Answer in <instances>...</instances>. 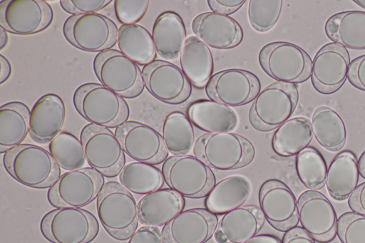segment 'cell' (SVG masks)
<instances>
[{"label":"cell","mask_w":365,"mask_h":243,"mask_svg":"<svg viewBox=\"0 0 365 243\" xmlns=\"http://www.w3.org/2000/svg\"><path fill=\"white\" fill-rule=\"evenodd\" d=\"M161 171L168 187L183 197H207L216 182L212 169L193 155L168 157Z\"/></svg>","instance_id":"6"},{"label":"cell","mask_w":365,"mask_h":243,"mask_svg":"<svg viewBox=\"0 0 365 243\" xmlns=\"http://www.w3.org/2000/svg\"><path fill=\"white\" fill-rule=\"evenodd\" d=\"M73 103L86 120L106 128H118L127 121L130 114L123 98L97 83H86L78 87Z\"/></svg>","instance_id":"4"},{"label":"cell","mask_w":365,"mask_h":243,"mask_svg":"<svg viewBox=\"0 0 365 243\" xmlns=\"http://www.w3.org/2000/svg\"><path fill=\"white\" fill-rule=\"evenodd\" d=\"M120 184L130 192L145 195L161 189L164 178L153 165L133 162L124 166L119 174Z\"/></svg>","instance_id":"36"},{"label":"cell","mask_w":365,"mask_h":243,"mask_svg":"<svg viewBox=\"0 0 365 243\" xmlns=\"http://www.w3.org/2000/svg\"><path fill=\"white\" fill-rule=\"evenodd\" d=\"M48 149L58 166L65 170L83 168L86 165L81 142L71 133L61 132L49 143Z\"/></svg>","instance_id":"38"},{"label":"cell","mask_w":365,"mask_h":243,"mask_svg":"<svg viewBox=\"0 0 365 243\" xmlns=\"http://www.w3.org/2000/svg\"><path fill=\"white\" fill-rule=\"evenodd\" d=\"M312 138L311 121L304 117H294L276 129L272 139V147L278 155L291 157L307 148Z\"/></svg>","instance_id":"32"},{"label":"cell","mask_w":365,"mask_h":243,"mask_svg":"<svg viewBox=\"0 0 365 243\" xmlns=\"http://www.w3.org/2000/svg\"><path fill=\"white\" fill-rule=\"evenodd\" d=\"M359 170L356 155L351 151L339 152L332 160L326 177L328 194L335 200L349 198L358 187Z\"/></svg>","instance_id":"30"},{"label":"cell","mask_w":365,"mask_h":243,"mask_svg":"<svg viewBox=\"0 0 365 243\" xmlns=\"http://www.w3.org/2000/svg\"><path fill=\"white\" fill-rule=\"evenodd\" d=\"M259 203L264 219L276 230L286 232L299 223L297 200L282 181L264 182L259 191Z\"/></svg>","instance_id":"18"},{"label":"cell","mask_w":365,"mask_h":243,"mask_svg":"<svg viewBox=\"0 0 365 243\" xmlns=\"http://www.w3.org/2000/svg\"><path fill=\"white\" fill-rule=\"evenodd\" d=\"M128 243H163L161 232L158 227L144 225L135 231Z\"/></svg>","instance_id":"44"},{"label":"cell","mask_w":365,"mask_h":243,"mask_svg":"<svg viewBox=\"0 0 365 243\" xmlns=\"http://www.w3.org/2000/svg\"><path fill=\"white\" fill-rule=\"evenodd\" d=\"M104 185V177L92 167L67 171L49 187L47 199L56 208H81L98 197Z\"/></svg>","instance_id":"12"},{"label":"cell","mask_w":365,"mask_h":243,"mask_svg":"<svg viewBox=\"0 0 365 243\" xmlns=\"http://www.w3.org/2000/svg\"><path fill=\"white\" fill-rule=\"evenodd\" d=\"M11 73V66L9 60L0 54V83L3 84L10 77Z\"/></svg>","instance_id":"48"},{"label":"cell","mask_w":365,"mask_h":243,"mask_svg":"<svg viewBox=\"0 0 365 243\" xmlns=\"http://www.w3.org/2000/svg\"><path fill=\"white\" fill-rule=\"evenodd\" d=\"M351 61L346 48L329 43L316 53L312 64L311 81L314 89L323 95L336 92L347 78Z\"/></svg>","instance_id":"19"},{"label":"cell","mask_w":365,"mask_h":243,"mask_svg":"<svg viewBox=\"0 0 365 243\" xmlns=\"http://www.w3.org/2000/svg\"><path fill=\"white\" fill-rule=\"evenodd\" d=\"M86 162L103 177L119 175L125 165V152L109 128L88 124L80 135Z\"/></svg>","instance_id":"11"},{"label":"cell","mask_w":365,"mask_h":243,"mask_svg":"<svg viewBox=\"0 0 365 243\" xmlns=\"http://www.w3.org/2000/svg\"><path fill=\"white\" fill-rule=\"evenodd\" d=\"M112 0H61V7L73 15L98 13L108 6Z\"/></svg>","instance_id":"42"},{"label":"cell","mask_w":365,"mask_h":243,"mask_svg":"<svg viewBox=\"0 0 365 243\" xmlns=\"http://www.w3.org/2000/svg\"><path fill=\"white\" fill-rule=\"evenodd\" d=\"M152 38L156 53L163 59L175 60L186 41V29L182 18L174 11L160 14L154 21Z\"/></svg>","instance_id":"26"},{"label":"cell","mask_w":365,"mask_h":243,"mask_svg":"<svg viewBox=\"0 0 365 243\" xmlns=\"http://www.w3.org/2000/svg\"><path fill=\"white\" fill-rule=\"evenodd\" d=\"M118 32L114 21L98 13L71 16L63 25V36L71 45L98 53L117 43Z\"/></svg>","instance_id":"10"},{"label":"cell","mask_w":365,"mask_h":243,"mask_svg":"<svg viewBox=\"0 0 365 243\" xmlns=\"http://www.w3.org/2000/svg\"><path fill=\"white\" fill-rule=\"evenodd\" d=\"M191 28L196 37L214 49L236 47L243 38V31L234 19L212 11L197 15Z\"/></svg>","instance_id":"21"},{"label":"cell","mask_w":365,"mask_h":243,"mask_svg":"<svg viewBox=\"0 0 365 243\" xmlns=\"http://www.w3.org/2000/svg\"><path fill=\"white\" fill-rule=\"evenodd\" d=\"M53 11L44 0H2L0 27L21 36L39 33L52 23Z\"/></svg>","instance_id":"13"},{"label":"cell","mask_w":365,"mask_h":243,"mask_svg":"<svg viewBox=\"0 0 365 243\" xmlns=\"http://www.w3.org/2000/svg\"><path fill=\"white\" fill-rule=\"evenodd\" d=\"M282 0H250L247 16L250 26L258 32L270 30L279 19Z\"/></svg>","instance_id":"39"},{"label":"cell","mask_w":365,"mask_h":243,"mask_svg":"<svg viewBox=\"0 0 365 243\" xmlns=\"http://www.w3.org/2000/svg\"><path fill=\"white\" fill-rule=\"evenodd\" d=\"M187 114L192 123L207 133L231 132L238 124L237 115L230 107L212 100L192 103Z\"/></svg>","instance_id":"27"},{"label":"cell","mask_w":365,"mask_h":243,"mask_svg":"<svg viewBox=\"0 0 365 243\" xmlns=\"http://www.w3.org/2000/svg\"><path fill=\"white\" fill-rule=\"evenodd\" d=\"M313 135L318 144L327 150L337 152L346 140V129L340 115L328 106H320L313 113Z\"/></svg>","instance_id":"33"},{"label":"cell","mask_w":365,"mask_h":243,"mask_svg":"<svg viewBox=\"0 0 365 243\" xmlns=\"http://www.w3.org/2000/svg\"><path fill=\"white\" fill-rule=\"evenodd\" d=\"M336 235L341 243H365V216L354 212L342 214L337 220Z\"/></svg>","instance_id":"40"},{"label":"cell","mask_w":365,"mask_h":243,"mask_svg":"<svg viewBox=\"0 0 365 243\" xmlns=\"http://www.w3.org/2000/svg\"><path fill=\"white\" fill-rule=\"evenodd\" d=\"M30 112L24 103L12 101L0 107V153L21 145L29 133Z\"/></svg>","instance_id":"31"},{"label":"cell","mask_w":365,"mask_h":243,"mask_svg":"<svg viewBox=\"0 0 365 243\" xmlns=\"http://www.w3.org/2000/svg\"><path fill=\"white\" fill-rule=\"evenodd\" d=\"M3 164L15 180L36 189L51 187L61 175L51 152L34 144L23 143L7 151Z\"/></svg>","instance_id":"1"},{"label":"cell","mask_w":365,"mask_h":243,"mask_svg":"<svg viewBox=\"0 0 365 243\" xmlns=\"http://www.w3.org/2000/svg\"><path fill=\"white\" fill-rule=\"evenodd\" d=\"M192 151L209 167L221 171L244 167L255 154L248 139L231 132L203 134L195 140Z\"/></svg>","instance_id":"2"},{"label":"cell","mask_w":365,"mask_h":243,"mask_svg":"<svg viewBox=\"0 0 365 243\" xmlns=\"http://www.w3.org/2000/svg\"><path fill=\"white\" fill-rule=\"evenodd\" d=\"M93 69L101 84L123 98H135L144 90L142 71L120 51L111 48L97 53Z\"/></svg>","instance_id":"9"},{"label":"cell","mask_w":365,"mask_h":243,"mask_svg":"<svg viewBox=\"0 0 365 243\" xmlns=\"http://www.w3.org/2000/svg\"><path fill=\"white\" fill-rule=\"evenodd\" d=\"M165 145L173 155H187L195 144V131L189 118L173 111L165 118L162 128Z\"/></svg>","instance_id":"35"},{"label":"cell","mask_w":365,"mask_h":243,"mask_svg":"<svg viewBox=\"0 0 365 243\" xmlns=\"http://www.w3.org/2000/svg\"><path fill=\"white\" fill-rule=\"evenodd\" d=\"M117 45L123 54L140 66H144L156 58L152 35L138 24L120 26Z\"/></svg>","instance_id":"34"},{"label":"cell","mask_w":365,"mask_h":243,"mask_svg":"<svg viewBox=\"0 0 365 243\" xmlns=\"http://www.w3.org/2000/svg\"><path fill=\"white\" fill-rule=\"evenodd\" d=\"M125 153L136 162L159 165L168 158V150L162 135L152 127L134 120L115 128Z\"/></svg>","instance_id":"16"},{"label":"cell","mask_w":365,"mask_h":243,"mask_svg":"<svg viewBox=\"0 0 365 243\" xmlns=\"http://www.w3.org/2000/svg\"><path fill=\"white\" fill-rule=\"evenodd\" d=\"M180 69L197 88L205 87L212 76L214 58L210 47L197 37L187 38L180 51Z\"/></svg>","instance_id":"29"},{"label":"cell","mask_w":365,"mask_h":243,"mask_svg":"<svg viewBox=\"0 0 365 243\" xmlns=\"http://www.w3.org/2000/svg\"><path fill=\"white\" fill-rule=\"evenodd\" d=\"M218 218L207 208L182 210L163 226V243H206L213 237Z\"/></svg>","instance_id":"20"},{"label":"cell","mask_w":365,"mask_h":243,"mask_svg":"<svg viewBox=\"0 0 365 243\" xmlns=\"http://www.w3.org/2000/svg\"><path fill=\"white\" fill-rule=\"evenodd\" d=\"M66 108L61 98L54 93L38 98L30 112L29 135L36 143H50L61 131Z\"/></svg>","instance_id":"22"},{"label":"cell","mask_w":365,"mask_h":243,"mask_svg":"<svg viewBox=\"0 0 365 243\" xmlns=\"http://www.w3.org/2000/svg\"><path fill=\"white\" fill-rule=\"evenodd\" d=\"M263 71L277 82L301 83L310 78L312 61L299 46L286 41L264 46L258 56Z\"/></svg>","instance_id":"8"},{"label":"cell","mask_w":365,"mask_h":243,"mask_svg":"<svg viewBox=\"0 0 365 243\" xmlns=\"http://www.w3.org/2000/svg\"><path fill=\"white\" fill-rule=\"evenodd\" d=\"M145 88L156 99L178 105L186 101L192 93V85L176 65L155 60L142 69Z\"/></svg>","instance_id":"15"},{"label":"cell","mask_w":365,"mask_h":243,"mask_svg":"<svg viewBox=\"0 0 365 243\" xmlns=\"http://www.w3.org/2000/svg\"><path fill=\"white\" fill-rule=\"evenodd\" d=\"M185 203V198L171 189L158 190L138 202L139 222L145 226H165L183 210Z\"/></svg>","instance_id":"24"},{"label":"cell","mask_w":365,"mask_h":243,"mask_svg":"<svg viewBox=\"0 0 365 243\" xmlns=\"http://www.w3.org/2000/svg\"><path fill=\"white\" fill-rule=\"evenodd\" d=\"M251 192L252 185L247 177L232 175L215 183L206 197L205 207L215 214H225L243 206Z\"/></svg>","instance_id":"25"},{"label":"cell","mask_w":365,"mask_h":243,"mask_svg":"<svg viewBox=\"0 0 365 243\" xmlns=\"http://www.w3.org/2000/svg\"><path fill=\"white\" fill-rule=\"evenodd\" d=\"M245 1V0H208L207 3L212 12L228 16L239 10Z\"/></svg>","instance_id":"45"},{"label":"cell","mask_w":365,"mask_h":243,"mask_svg":"<svg viewBox=\"0 0 365 243\" xmlns=\"http://www.w3.org/2000/svg\"><path fill=\"white\" fill-rule=\"evenodd\" d=\"M244 243H282L279 239L274 235L257 234Z\"/></svg>","instance_id":"49"},{"label":"cell","mask_w":365,"mask_h":243,"mask_svg":"<svg viewBox=\"0 0 365 243\" xmlns=\"http://www.w3.org/2000/svg\"><path fill=\"white\" fill-rule=\"evenodd\" d=\"M353 1L361 8L365 9V0H354Z\"/></svg>","instance_id":"52"},{"label":"cell","mask_w":365,"mask_h":243,"mask_svg":"<svg viewBox=\"0 0 365 243\" xmlns=\"http://www.w3.org/2000/svg\"><path fill=\"white\" fill-rule=\"evenodd\" d=\"M295 168L299 181L309 190H320L325 185L328 167L316 148L308 146L297 154Z\"/></svg>","instance_id":"37"},{"label":"cell","mask_w":365,"mask_h":243,"mask_svg":"<svg viewBox=\"0 0 365 243\" xmlns=\"http://www.w3.org/2000/svg\"><path fill=\"white\" fill-rule=\"evenodd\" d=\"M348 205L352 212L365 216V182L358 185L349 197Z\"/></svg>","instance_id":"46"},{"label":"cell","mask_w":365,"mask_h":243,"mask_svg":"<svg viewBox=\"0 0 365 243\" xmlns=\"http://www.w3.org/2000/svg\"><path fill=\"white\" fill-rule=\"evenodd\" d=\"M324 31L331 41L346 49L365 50V11L335 14L327 21Z\"/></svg>","instance_id":"28"},{"label":"cell","mask_w":365,"mask_h":243,"mask_svg":"<svg viewBox=\"0 0 365 243\" xmlns=\"http://www.w3.org/2000/svg\"><path fill=\"white\" fill-rule=\"evenodd\" d=\"M282 243H316V241L302 227L297 226L284 233Z\"/></svg>","instance_id":"47"},{"label":"cell","mask_w":365,"mask_h":243,"mask_svg":"<svg viewBox=\"0 0 365 243\" xmlns=\"http://www.w3.org/2000/svg\"><path fill=\"white\" fill-rule=\"evenodd\" d=\"M8 43V35L3 28L0 27V50H3Z\"/></svg>","instance_id":"51"},{"label":"cell","mask_w":365,"mask_h":243,"mask_svg":"<svg viewBox=\"0 0 365 243\" xmlns=\"http://www.w3.org/2000/svg\"><path fill=\"white\" fill-rule=\"evenodd\" d=\"M264 217L255 205H244L224 214L213 235L217 243H244L257 235Z\"/></svg>","instance_id":"23"},{"label":"cell","mask_w":365,"mask_h":243,"mask_svg":"<svg viewBox=\"0 0 365 243\" xmlns=\"http://www.w3.org/2000/svg\"><path fill=\"white\" fill-rule=\"evenodd\" d=\"M302 227L319 243H328L336 235V211L329 199L317 190H307L297 200Z\"/></svg>","instance_id":"17"},{"label":"cell","mask_w":365,"mask_h":243,"mask_svg":"<svg viewBox=\"0 0 365 243\" xmlns=\"http://www.w3.org/2000/svg\"><path fill=\"white\" fill-rule=\"evenodd\" d=\"M359 175L365 179V150L361 155L358 161Z\"/></svg>","instance_id":"50"},{"label":"cell","mask_w":365,"mask_h":243,"mask_svg":"<svg viewBox=\"0 0 365 243\" xmlns=\"http://www.w3.org/2000/svg\"><path fill=\"white\" fill-rule=\"evenodd\" d=\"M260 88V81L254 73L243 69L230 68L212 75L205 91L210 100L231 108L254 100Z\"/></svg>","instance_id":"14"},{"label":"cell","mask_w":365,"mask_h":243,"mask_svg":"<svg viewBox=\"0 0 365 243\" xmlns=\"http://www.w3.org/2000/svg\"><path fill=\"white\" fill-rule=\"evenodd\" d=\"M298 99L295 85L282 82L269 85L253 100L249 113L250 124L261 132L277 129L290 118Z\"/></svg>","instance_id":"5"},{"label":"cell","mask_w":365,"mask_h":243,"mask_svg":"<svg viewBox=\"0 0 365 243\" xmlns=\"http://www.w3.org/2000/svg\"><path fill=\"white\" fill-rule=\"evenodd\" d=\"M148 5V0H115L114 11L123 25L134 24L144 16Z\"/></svg>","instance_id":"41"},{"label":"cell","mask_w":365,"mask_h":243,"mask_svg":"<svg viewBox=\"0 0 365 243\" xmlns=\"http://www.w3.org/2000/svg\"><path fill=\"white\" fill-rule=\"evenodd\" d=\"M347 78L354 88L365 91V54L351 62Z\"/></svg>","instance_id":"43"},{"label":"cell","mask_w":365,"mask_h":243,"mask_svg":"<svg viewBox=\"0 0 365 243\" xmlns=\"http://www.w3.org/2000/svg\"><path fill=\"white\" fill-rule=\"evenodd\" d=\"M96 209L100 222L113 238L125 241L137 230L138 205L131 192L118 182L105 183L97 197Z\"/></svg>","instance_id":"3"},{"label":"cell","mask_w":365,"mask_h":243,"mask_svg":"<svg viewBox=\"0 0 365 243\" xmlns=\"http://www.w3.org/2000/svg\"><path fill=\"white\" fill-rule=\"evenodd\" d=\"M40 230L51 243H90L98 234L99 224L86 210L58 207L44 214Z\"/></svg>","instance_id":"7"}]
</instances>
